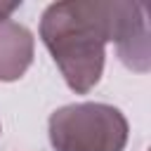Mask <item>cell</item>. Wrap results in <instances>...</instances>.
<instances>
[{"label": "cell", "mask_w": 151, "mask_h": 151, "mask_svg": "<svg viewBox=\"0 0 151 151\" xmlns=\"http://www.w3.org/2000/svg\"><path fill=\"white\" fill-rule=\"evenodd\" d=\"M38 31L66 85L76 94H87L104 73L106 42H111L113 31V2H52L42 12Z\"/></svg>", "instance_id": "cell-1"}, {"label": "cell", "mask_w": 151, "mask_h": 151, "mask_svg": "<svg viewBox=\"0 0 151 151\" xmlns=\"http://www.w3.org/2000/svg\"><path fill=\"white\" fill-rule=\"evenodd\" d=\"M33 33L12 19L0 21V83L19 80L33 64Z\"/></svg>", "instance_id": "cell-4"}, {"label": "cell", "mask_w": 151, "mask_h": 151, "mask_svg": "<svg viewBox=\"0 0 151 151\" xmlns=\"http://www.w3.org/2000/svg\"><path fill=\"white\" fill-rule=\"evenodd\" d=\"M19 5H21V2H0V21L9 19V14H12L14 9H19Z\"/></svg>", "instance_id": "cell-5"}, {"label": "cell", "mask_w": 151, "mask_h": 151, "mask_svg": "<svg viewBox=\"0 0 151 151\" xmlns=\"http://www.w3.org/2000/svg\"><path fill=\"white\" fill-rule=\"evenodd\" d=\"M111 42H116L118 59L127 68H132L137 73L149 71L151 50H149V24H146V5L144 2L113 0Z\"/></svg>", "instance_id": "cell-3"}, {"label": "cell", "mask_w": 151, "mask_h": 151, "mask_svg": "<svg viewBox=\"0 0 151 151\" xmlns=\"http://www.w3.org/2000/svg\"><path fill=\"white\" fill-rule=\"evenodd\" d=\"M47 134L54 151H123L130 125L111 104L80 101L57 109L50 116Z\"/></svg>", "instance_id": "cell-2"}]
</instances>
